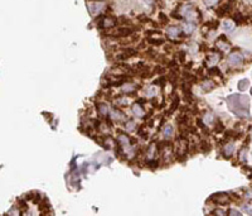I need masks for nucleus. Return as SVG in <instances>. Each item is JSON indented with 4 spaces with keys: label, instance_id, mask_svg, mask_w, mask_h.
<instances>
[{
    "label": "nucleus",
    "instance_id": "nucleus-28",
    "mask_svg": "<svg viewBox=\"0 0 252 216\" xmlns=\"http://www.w3.org/2000/svg\"><path fill=\"white\" fill-rule=\"evenodd\" d=\"M170 133H172V128L168 126V129H165V135H170Z\"/></svg>",
    "mask_w": 252,
    "mask_h": 216
},
{
    "label": "nucleus",
    "instance_id": "nucleus-17",
    "mask_svg": "<svg viewBox=\"0 0 252 216\" xmlns=\"http://www.w3.org/2000/svg\"><path fill=\"white\" fill-rule=\"evenodd\" d=\"M213 86H214V85H213L211 81H208V83H207V82H204L203 85H202V87H203V90H204V91H208V90H211V89L213 87Z\"/></svg>",
    "mask_w": 252,
    "mask_h": 216
},
{
    "label": "nucleus",
    "instance_id": "nucleus-2",
    "mask_svg": "<svg viewBox=\"0 0 252 216\" xmlns=\"http://www.w3.org/2000/svg\"><path fill=\"white\" fill-rule=\"evenodd\" d=\"M234 8H236V0H228L224 5L218 8V9L216 10V13H217L218 16H224L227 13H230L231 10H233Z\"/></svg>",
    "mask_w": 252,
    "mask_h": 216
},
{
    "label": "nucleus",
    "instance_id": "nucleus-8",
    "mask_svg": "<svg viewBox=\"0 0 252 216\" xmlns=\"http://www.w3.org/2000/svg\"><path fill=\"white\" fill-rule=\"evenodd\" d=\"M199 149L203 152V153H208L209 150H211V145H209V143L208 142H206V140H202L200 142V144H199Z\"/></svg>",
    "mask_w": 252,
    "mask_h": 216
},
{
    "label": "nucleus",
    "instance_id": "nucleus-13",
    "mask_svg": "<svg viewBox=\"0 0 252 216\" xmlns=\"http://www.w3.org/2000/svg\"><path fill=\"white\" fill-rule=\"evenodd\" d=\"M233 149H234V148H233V145H232V144H230L228 147H226V149H224V152H226L224 157H226V158H230V157H231V154L233 153Z\"/></svg>",
    "mask_w": 252,
    "mask_h": 216
},
{
    "label": "nucleus",
    "instance_id": "nucleus-12",
    "mask_svg": "<svg viewBox=\"0 0 252 216\" xmlns=\"http://www.w3.org/2000/svg\"><path fill=\"white\" fill-rule=\"evenodd\" d=\"M148 42L153 46H162L164 44V39H154V38H149Z\"/></svg>",
    "mask_w": 252,
    "mask_h": 216
},
{
    "label": "nucleus",
    "instance_id": "nucleus-21",
    "mask_svg": "<svg viewBox=\"0 0 252 216\" xmlns=\"http://www.w3.org/2000/svg\"><path fill=\"white\" fill-rule=\"evenodd\" d=\"M154 83H155V85H160V86H164V83H165V79H164V77H162V79L156 80Z\"/></svg>",
    "mask_w": 252,
    "mask_h": 216
},
{
    "label": "nucleus",
    "instance_id": "nucleus-22",
    "mask_svg": "<svg viewBox=\"0 0 252 216\" xmlns=\"http://www.w3.org/2000/svg\"><path fill=\"white\" fill-rule=\"evenodd\" d=\"M197 124H198V126H199V128L204 129V130H208V129H206V125H204L203 123H202V120H200V119H198V120H197Z\"/></svg>",
    "mask_w": 252,
    "mask_h": 216
},
{
    "label": "nucleus",
    "instance_id": "nucleus-18",
    "mask_svg": "<svg viewBox=\"0 0 252 216\" xmlns=\"http://www.w3.org/2000/svg\"><path fill=\"white\" fill-rule=\"evenodd\" d=\"M178 28H175V27H172L170 28V30H168V34H169V36H172V37H175L176 34H178Z\"/></svg>",
    "mask_w": 252,
    "mask_h": 216
},
{
    "label": "nucleus",
    "instance_id": "nucleus-6",
    "mask_svg": "<svg viewBox=\"0 0 252 216\" xmlns=\"http://www.w3.org/2000/svg\"><path fill=\"white\" fill-rule=\"evenodd\" d=\"M230 62L231 63H233V65H241L242 63V56L240 55V53H237V52H234V53H232V55H230Z\"/></svg>",
    "mask_w": 252,
    "mask_h": 216
},
{
    "label": "nucleus",
    "instance_id": "nucleus-14",
    "mask_svg": "<svg viewBox=\"0 0 252 216\" xmlns=\"http://www.w3.org/2000/svg\"><path fill=\"white\" fill-rule=\"evenodd\" d=\"M218 25H220V22H218V20H213V22H208L206 24V27H208L209 29H216Z\"/></svg>",
    "mask_w": 252,
    "mask_h": 216
},
{
    "label": "nucleus",
    "instance_id": "nucleus-27",
    "mask_svg": "<svg viewBox=\"0 0 252 216\" xmlns=\"http://www.w3.org/2000/svg\"><path fill=\"white\" fill-rule=\"evenodd\" d=\"M176 66V61H170V62H168V67H174Z\"/></svg>",
    "mask_w": 252,
    "mask_h": 216
},
{
    "label": "nucleus",
    "instance_id": "nucleus-25",
    "mask_svg": "<svg viewBox=\"0 0 252 216\" xmlns=\"http://www.w3.org/2000/svg\"><path fill=\"white\" fill-rule=\"evenodd\" d=\"M146 34H148V36H151V34H160V32H159V30H150Z\"/></svg>",
    "mask_w": 252,
    "mask_h": 216
},
{
    "label": "nucleus",
    "instance_id": "nucleus-4",
    "mask_svg": "<svg viewBox=\"0 0 252 216\" xmlns=\"http://www.w3.org/2000/svg\"><path fill=\"white\" fill-rule=\"evenodd\" d=\"M211 200H216V204H220V205L230 204V198L226 193H216L211 197Z\"/></svg>",
    "mask_w": 252,
    "mask_h": 216
},
{
    "label": "nucleus",
    "instance_id": "nucleus-23",
    "mask_svg": "<svg viewBox=\"0 0 252 216\" xmlns=\"http://www.w3.org/2000/svg\"><path fill=\"white\" fill-rule=\"evenodd\" d=\"M155 72H156V73H163V72H164V68L160 67V66H156V67H155Z\"/></svg>",
    "mask_w": 252,
    "mask_h": 216
},
{
    "label": "nucleus",
    "instance_id": "nucleus-20",
    "mask_svg": "<svg viewBox=\"0 0 252 216\" xmlns=\"http://www.w3.org/2000/svg\"><path fill=\"white\" fill-rule=\"evenodd\" d=\"M179 59H180V62H186V52L184 51H180L179 52Z\"/></svg>",
    "mask_w": 252,
    "mask_h": 216
},
{
    "label": "nucleus",
    "instance_id": "nucleus-3",
    "mask_svg": "<svg viewBox=\"0 0 252 216\" xmlns=\"http://www.w3.org/2000/svg\"><path fill=\"white\" fill-rule=\"evenodd\" d=\"M132 33H134L132 28H130V27H122V28H119L114 34H111V36L115 37V38H125V37L131 36Z\"/></svg>",
    "mask_w": 252,
    "mask_h": 216
},
{
    "label": "nucleus",
    "instance_id": "nucleus-24",
    "mask_svg": "<svg viewBox=\"0 0 252 216\" xmlns=\"http://www.w3.org/2000/svg\"><path fill=\"white\" fill-rule=\"evenodd\" d=\"M224 28H226V29H230V30H232L233 25H232L231 23H224Z\"/></svg>",
    "mask_w": 252,
    "mask_h": 216
},
{
    "label": "nucleus",
    "instance_id": "nucleus-15",
    "mask_svg": "<svg viewBox=\"0 0 252 216\" xmlns=\"http://www.w3.org/2000/svg\"><path fill=\"white\" fill-rule=\"evenodd\" d=\"M214 130H216V133H223V132H224V125H223L221 122H217Z\"/></svg>",
    "mask_w": 252,
    "mask_h": 216
},
{
    "label": "nucleus",
    "instance_id": "nucleus-30",
    "mask_svg": "<svg viewBox=\"0 0 252 216\" xmlns=\"http://www.w3.org/2000/svg\"><path fill=\"white\" fill-rule=\"evenodd\" d=\"M251 92H252V91H251Z\"/></svg>",
    "mask_w": 252,
    "mask_h": 216
},
{
    "label": "nucleus",
    "instance_id": "nucleus-9",
    "mask_svg": "<svg viewBox=\"0 0 252 216\" xmlns=\"http://www.w3.org/2000/svg\"><path fill=\"white\" fill-rule=\"evenodd\" d=\"M178 105H179V96L174 94V99H173V102H172V108H170V110H169V114H172L173 111H174L176 108H178Z\"/></svg>",
    "mask_w": 252,
    "mask_h": 216
},
{
    "label": "nucleus",
    "instance_id": "nucleus-16",
    "mask_svg": "<svg viewBox=\"0 0 252 216\" xmlns=\"http://www.w3.org/2000/svg\"><path fill=\"white\" fill-rule=\"evenodd\" d=\"M146 166L150 167V168H156L159 166V161H148L146 162Z\"/></svg>",
    "mask_w": 252,
    "mask_h": 216
},
{
    "label": "nucleus",
    "instance_id": "nucleus-19",
    "mask_svg": "<svg viewBox=\"0 0 252 216\" xmlns=\"http://www.w3.org/2000/svg\"><path fill=\"white\" fill-rule=\"evenodd\" d=\"M159 19L162 20V23H164V24H166L168 22H169V19H168V16L164 14V13H160L159 14Z\"/></svg>",
    "mask_w": 252,
    "mask_h": 216
},
{
    "label": "nucleus",
    "instance_id": "nucleus-10",
    "mask_svg": "<svg viewBox=\"0 0 252 216\" xmlns=\"http://www.w3.org/2000/svg\"><path fill=\"white\" fill-rule=\"evenodd\" d=\"M208 75L209 76H220V77H222V73H221V71H220V68H218V67L209 68V70H208Z\"/></svg>",
    "mask_w": 252,
    "mask_h": 216
},
{
    "label": "nucleus",
    "instance_id": "nucleus-5",
    "mask_svg": "<svg viewBox=\"0 0 252 216\" xmlns=\"http://www.w3.org/2000/svg\"><path fill=\"white\" fill-rule=\"evenodd\" d=\"M138 55V51H135V49H131V48H129V49H125V52L122 55H119L116 58L119 59V61H124V59H128V58H130V57H134V56H136Z\"/></svg>",
    "mask_w": 252,
    "mask_h": 216
},
{
    "label": "nucleus",
    "instance_id": "nucleus-29",
    "mask_svg": "<svg viewBox=\"0 0 252 216\" xmlns=\"http://www.w3.org/2000/svg\"><path fill=\"white\" fill-rule=\"evenodd\" d=\"M90 2H102V0H90Z\"/></svg>",
    "mask_w": 252,
    "mask_h": 216
},
{
    "label": "nucleus",
    "instance_id": "nucleus-1",
    "mask_svg": "<svg viewBox=\"0 0 252 216\" xmlns=\"http://www.w3.org/2000/svg\"><path fill=\"white\" fill-rule=\"evenodd\" d=\"M227 104L232 113H234L240 118L248 116V106H250V99L245 95H231L227 99Z\"/></svg>",
    "mask_w": 252,
    "mask_h": 216
},
{
    "label": "nucleus",
    "instance_id": "nucleus-11",
    "mask_svg": "<svg viewBox=\"0 0 252 216\" xmlns=\"http://www.w3.org/2000/svg\"><path fill=\"white\" fill-rule=\"evenodd\" d=\"M248 83H250L248 80H241V81L238 82V86H237V87H238L240 91H245V90L248 87Z\"/></svg>",
    "mask_w": 252,
    "mask_h": 216
},
{
    "label": "nucleus",
    "instance_id": "nucleus-7",
    "mask_svg": "<svg viewBox=\"0 0 252 216\" xmlns=\"http://www.w3.org/2000/svg\"><path fill=\"white\" fill-rule=\"evenodd\" d=\"M233 20H234V23H237V24H242V23H245L247 20V16L242 15L241 13H237V14L233 15Z\"/></svg>",
    "mask_w": 252,
    "mask_h": 216
},
{
    "label": "nucleus",
    "instance_id": "nucleus-26",
    "mask_svg": "<svg viewBox=\"0 0 252 216\" xmlns=\"http://www.w3.org/2000/svg\"><path fill=\"white\" fill-rule=\"evenodd\" d=\"M228 215H241V212H238V211H236V210H230Z\"/></svg>",
    "mask_w": 252,
    "mask_h": 216
}]
</instances>
